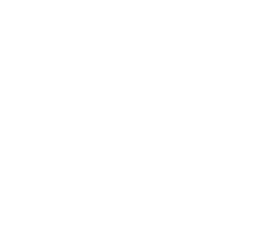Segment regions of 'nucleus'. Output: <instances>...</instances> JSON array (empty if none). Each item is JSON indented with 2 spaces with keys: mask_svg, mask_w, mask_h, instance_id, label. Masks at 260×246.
Returning a JSON list of instances; mask_svg holds the SVG:
<instances>
[]
</instances>
